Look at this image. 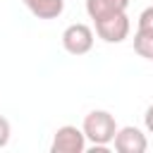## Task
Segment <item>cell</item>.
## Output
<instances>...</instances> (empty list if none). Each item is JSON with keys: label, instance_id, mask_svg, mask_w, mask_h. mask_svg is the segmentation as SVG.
<instances>
[{"label": "cell", "instance_id": "1", "mask_svg": "<svg viewBox=\"0 0 153 153\" xmlns=\"http://www.w3.org/2000/svg\"><path fill=\"white\" fill-rule=\"evenodd\" d=\"M86 141H91L93 146H108L115 139L117 131V122L108 110H93L84 117V127H81Z\"/></svg>", "mask_w": 153, "mask_h": 153}, {"label": "cell", "instance_id": "2", "mask_svg": "<svg viewBox=\"0 0 153 153\" xmlns=\"http://www.w3.org/2000/svg\"><path fill=\"white\" fill-rule=\"evenodd\" d=\"M93 22H96L98 38H103L105 43H122L129 36V29H131L127 12H112V14L93 19Z\"/></svg>", "mask_w": 153, "mask_h": 153}, {"label": "cell", "instance_id": "3", "mask_svg": "<svg viewBox=\"0 0 153 153\" xmlns=\"http://www.w3.org/2000/svg\"><path fill=\"white\" fill-rule=\"evenodd\" d=\"M62 48L69 53V55H86L91 48H93V31L88 24H69L65 31H62Z\"/></svg>", "mask_w": 153, "mask_h": 153}, {"label": "cell", "instance_id": "4", "mask_svg": "<svg viewBox=\"0 0 153 153\" xmlns=\"http://www.w3.org/2000/svg\"><path fill=\"white\" fill-rule=\"evenodd\" d=\"M86 151V136L81 129L65 124L55 131L53 143H50V153H84Z\"/></svg>", "mask_w": 153, "mask_h": 153}, {"label": "cell", "instance_id": "5", "mask_svg": "<svg viewBox=\"0 0 153 153\" xmlns=\"http://www.w3.org/2000/svg\"><path fill=\"white\" fill-rule=\"evenodd\" d=\"M112 143H115L117 153H143L148 148L146 134L139 127H122V129H117Z\"/></svg>", "mask_w": 153, "mask_h": 153}, {"label": "cell", "instance_id": "6", "mask_svg": "<svg viewBox=\"0 0 153 153\" xmlns=\"http://www.w3.org/2000/svg\"><path fill=\"white\" fill-rule=\"evenodd\" d=\"M38 19H57L65 10V0H22Z\"/></svg>", "mask_w": 153, "mask_h": 153}, {"label": "cell", "instance_id": "7", "mask_svg": "<svg viewBox=\"0 0 153 153\" xmlns=\"http://www.w3.org/2000/svg\"><path fill=\"white\" fill-rule=\"evenodd\" d=\"M129 0H86V12L91 19L112 14V12H127Z\"/></svg>", "mask_w": 153, "mask_h": 153}, {"label": "cell", "instance_id": "8", "mask_svg": "<svg viewBox=\"0 0 153 153\" xmlns=\"http://www.w3.org/2000/svg\"><path fill=\"white\" fill-rule=\"evenodd\" d=\"M134 50H136L141 57L151 60V57H153V33L136 29V33H134Z\"/></svg>", "mask_w": 153, "mask_h": 153}, {"label": "cell", "instance_id": "9", "mask_svg": "<svg viewBox=\"0 0 153 153\" xmlns=\"http://www.w3.org/2000/svg\"><path fill=\"white\" fill-rule=\"evenodd\" d=\"M139 31H148V33H153V5L151 7H146L141 14H139V26H136Z\"/></svg>", "mask_w": 153, "mask_h": 153}, {"label": "cell", "instance_id": "10", "mask_svg": "<svg viewBox=\"0 0 153 153\" xmlns=\"http://www.w3.org/2000/svg\"><path fill=\"white\" fill-rule=\"evenodd\" d=\"M10 134H12V129H10V122L0 115V148H5L7 146V141H10Z\"/></svg>", "mask_w": 153, "mask_h": 153}, {"label": "cell", "instance_id": "11", "mask_svg": "<svg viewBox=\"0 0 153 153\" xmlns=\"http://www.w3.org/2000/svg\"><path fill=\"white\" fill-rule=\"evenodd\" d=\"M143 122H146V129L153 134V105H148V110H146V115H143Z\"/></svg>", "mask_w": 153, "mask_h": 153}, {"label": "cell", "instance_id": "12", "mask_svg": "<svg viewBox=\"0 0 153 153\" xmlns=\"http://www.w3.org/2000/svg\"><path fill=\"white\" fill-rule=\"evenodd\" d=\"M151 62H153V57H151Z\"/></svg>", "mask_w": 153, "mask_h": 153}]
</instances>
